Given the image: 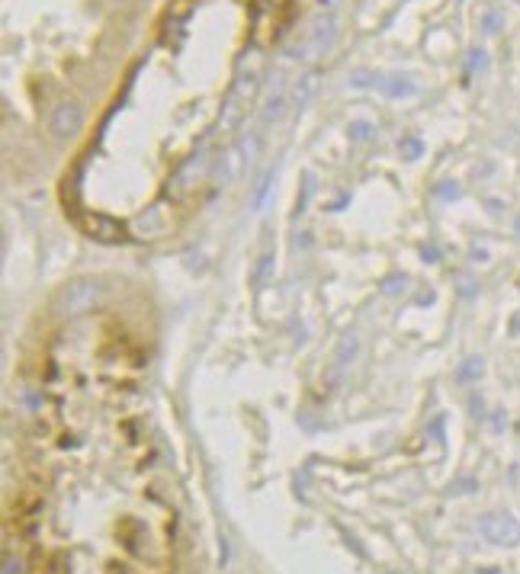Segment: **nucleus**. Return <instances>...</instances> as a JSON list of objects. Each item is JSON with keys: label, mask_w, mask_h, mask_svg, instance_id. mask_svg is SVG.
Returning <instances> with one entry per match:
<instances>
[{"label": "nucleus", "mask_w": 520, "mask_h": 574, "mask_svg": "<svg viewBox=\"0 0 520 574\" xmlns=\"http://www.w3.org/2000/svg\"><path fill=\"white\" fill-rule=\"evenodd\" d=\"M459 375H463V379H475V375H482V363H479V360H469L466 369H463Z\"/></svg>", "instance_id": "f03ea898"}, {"label": "nucleus", "mask_w": 520, "mask_h": 574, "mask_svg": "<svg viewBox=\"0 0 520 574\" xmlns=\"http://www.w3.org/2000/svg\"><path fill=\"white\" fill-rule=\"evenodd\" d=\"M482 536L495 545H517L520 543V523L511 520V517H501V513H491V517H482Z\"/></svg>", "instance_id": "f257e3e1"}, {"label": "nucleus", "mask_w": 520, "mask_h": 574, "mask_svg": "<svg viewBox=\"0 0 520 574\" xmlns=\"http://www.w3.org/2000/svg\"><path fill=\"white\" fill-rule=\"evenodd\" d=\"M517 231H520V218H517Z\"/></svg>", "instance_id": "7ed1b4c3"}]
</instances>
